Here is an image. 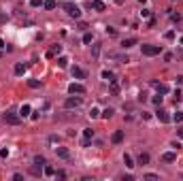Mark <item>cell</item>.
<instances>
[{"instance_id": "13", "label": "cell", "mask_w": 183, "mask_h": 181, "mask_svg": "<svg viewBox=\"0 0 183 181\" xmlns=\"http://www.w3.org/2000/svg\"><path fill=\"white\" fill-rule=\"evenodd\" d=\"M175 160H177V153L175 151H166L162 156V162H175Z\"/></svg>"}, {"instance_id": "41", "label": "cell", "mask_w": 183, "mask_h": 181, "mask_svg": "<svg viewBox=\"0 0 183 181\" xmlns=\"http://www.w3.org/2000/svg\"><path fill=\"white\" fill-rule=\"evenodd\" d=\"M179 100H181V92L177 89V92H175V102H179Z\"/></svg>"}, {"instance_id": "39", "label": "cell", "mask_w": 183, "mask_h": 181, "mask_svg": "<svg viewBox=\"0 0 183 181\" xmlns=\"http://www.w3.org/2000/svg\"><path fill=\"white\" fill-rule=\"evenodd\" d=\"M56 177H58V179H64V177H66V173H64V170H58Z\"/></svg>"}, {"instance_id": "21", "label": "cell", "mask_w": 183, "mask_h": 181, "mask_svg": "<svg viewBox=\"0 0 183 181\" xmlns=\"http://www.w3.org/2000/svg\"><path fill=\"white\" fill-rule=\"evenodd\" d=\"M58 66H60V68H66V66H68V58L60 56V58H58Z\"/></svg>"}, {"instance_id": "16", "label": "cell", "mask_w": 183, "mask_h": 181, "mask_svg": "<svg viewBox=\"0 0 183 181\" xmlns=\"http://www.w3.org/2000/svg\"><path fill=\"white\" fill-rule=\"evenodd\" d=\"M124 164L128 166V168H134L136 164H134V160H132V156H130V153H126V156H124Z\"/></svg>"}, {"instance_id": "28", "label": "cell", "mask_w": 183, "mask_h": 181, "mask_svg": "<svg viewBox=\"0 0 183 181\" xmlns=\"http://www.w3.org/2000/svg\"><path fill=\"white\" fill-rule=\"evenodd\" d=\"M83 137H85V139H92V137H94V130H92V128H85V130H83Z\"/></svg>"}, {"instance_id": "23", "label": "cell", "mask_w": 183, "mask_h": 181, "mask_svg": "<svg viewBox=\"0 0 183 181\" xmlns=\"http://www.w3.org/2000/svg\"><path fill=\"white\" fill-rule=\"evenodd\" d=\"M26 72V64H15V75H24Z\"/></svg>"}, {"instance_id": "9", "label": "cell", "mask_w": 183, "mask_h": 181, "mask_svg": "<svg viewBox=\"0 0 183 181\" xmlns=\"http://www.w3.org/2000/svg\"><path fill=\"white\" fill-rule=\"evenodd\" d=\"M62 53V45H53V47L47 51V58H56V56H60Z\"/></svg>"}, {"instance_id": "38", "label": "cell", "mask_w": 183, "mask_h": 181, "mask_svg": "<svg viewBox=\"0 0 183 181\" xmlns=\"http://www.w3.org/2000/svg\"><path fill=\"white\" fill-rule=\"evenodd\" d=\"M141 15H143V17H151V11H147V9H143V11H141Z\"/></svg>"}, {"instance_id": "7", "label": "cell", "mask_w": 183, "mask_h": 181, "mask_svg": "<svg viewBox=\"0 0 183 181\" xmlns=\"http://www.w3.org/2000/svg\"><path fill=\"white\" fill-rule=\"evenodd\" d=\"M151 85L158 89V94H162V96H164V94H168V85H166V83H158V81H151Z\"/></svg>"}, {"instance_id": "19", "label": "cell", "mask_w": 183, "mask_h": 181, "mask_svg": "<svg viewBox=\"0 0 183 181\" xmlns=\"http://www.w3.org/2000/svg\"><path fill=\"white\" fill-rule=\"evenodd\" d=\"M43 6L47 9V11H53V9H56V0H45Z\"/></svg>"}, {"instance_id": "17", "label": "cell", "mask_w": 183, "mask_h": 181, "mask_svg": "<svg viewBox=\"0 0 183 181\" xmlns=\"http://www.w3.org/2000/svg\"><path fill=\"white\" fill-rule=\"evenodd\" d=\"M139 164H143V166L149 164V153H147V151H143L141 156H139Z\"/></svg>"}, {"instance_id": "4", "label": "cell", "mask_w": 183, "mask_h": 181, "mask_svg": "<svg viewBox=\"0 0 183 181\" xmlns=\"http://www.w3.org/2000/svg\"><path fill=\"white\" fill-rule=\"evenodd\" d=\"M68 92L75 94V96H83L85 94V87H83V83H70L68 85Z\"/></svg>"}, {"instance_id": "26", "label": "cell", "mask_w": 183, "mask_h": 181, "mask_svg": "<svg viewBox=\"0 0 183 181\" xmlns=\"http://www.w3.org/2000/svg\"><path fill=\"white\" fill-rule=\"evenodd\" d=\"M111 58L119 60V62H128V56H119V53H111Z\"/></svg>"}, {"instance_id": "45", "label": "cell", "mask_w": 183, "mask_h": 181, "mask_svg": "<svg viewBox=\"0 0 183 181\" xmlns=\"http://www.w3.org/2000/svg\"><path fill=\"white\" fill-rule=\"evenodd\" d=\"M139 2H141V4H145V2H147V0H139Z\"/></svg>"}, {"instance_id": "12", "label": "cell", "mask_w": 183, "mask_h": 181, "mask_svg": "<svg viewBox=\"0 0 183 181\" xmlns=\"http://www.w3.org/2000/svg\"><path fill=\"white\" fill-rule=\"evenodd\" d=\"M111 141H113L115 145H117V143H122V141H124V130H115V132H113V137H111Z\"/></svg>"}, {"instance_id": "14", "label": "cell", "mask_w": 183, "mask_h": 181, "mask_svg": "<svg viewBox=\"0 0 183 181\" xmlns=\"http://www.w3.org/2000/svg\"><path fill=\"white\" fill-rule=\"evenodd\" d=\"M132 45H136V39H134V36H130V39H124V43H122V47H124V49H130Z\"/></svg>"}, {"instance_id": "30", "label": "cell", "mask_w": 183, "mask_h": 181, "mask_svg": "<svg viewBox=\"0 0 183 181\" xmlns=\"http://www.w3.org/2000/svg\"><path fill=\"white\" fill-rule=\"evenodd\" d=\"M83 43H85V45H89V43H92V34H89V32H85V34H83Z\"/></svg>"}, {"instance_id": "27", "label": "cell", "mask_w": 183, "mask_h": 181, "mask_svg": "<svg viewBox=\"0 0 183 181\" xmlns=\"http://www.w3.org/2000/svg\"><path fill=\"white\" fill-rule=\"evenodd\" d=\"M45 175H47V177L56 175V168H53V166H45Z\"/></svg>"}, {"instance_id": "2", "label": "cell", "mask_w": 183, "mask_h": 181, "mask_svg": "<svg viewBox=\"0 0 183 181\" xmlns=\"http://www.w3.org/2000/svg\"><path fill=\"white\" fill-rule=\"evenodd\" d=\"M64 9H66V13H68L70 17H75V19H79V17H81V9H79L77 4H72V2H64Z\"/></svg>"}, {"instance_id": "37", "label": "cell", "mask_w": 183, "mask_h": 181, "mask_svg": "<svg viewBox=\"0 0 183 181\" xmlns=\"http://www.w3.org/2000/svg\"><path fill=\"white\" fill-rule=\"evenodd\" d=\"M164 62H172V53H164Z\"/></svg>"}, {"instance_id": "18", "label": "cell", "mask_w": 183, "mask_h": 181, "mask_svg": "<svg viewBox=\"0 0 183 181\" xmlns=\"http://www.w3.org/2000/svg\"><path fill=\"white\" fill-rule=\"evenodd\" d=\"M102 79H104V81H109V83H111V81H115V75H113L111 70H102Z\"/></svg>"}, {"instance_id": "42", "label": "cell", "mask_w": 183, "mask_h": 181, "mask_svg": "<svg viewBox=\"0 0 183 181\" xmlns=\"http://www.w3.org/2000/svg\"><path fill=\"white\" fill-rule=\"evenodd\" d=\"M177 85H183V75H179V77H177Z\"/></svg>"}, {"instance_id": "15", "label": "cell", "mask_w": 183, "mask_h": 181, "mask_svg": "<svg viewBox=\"0 0 183 181\" xmlns=\"http://www.w3.org/2000/svg\"><path fill=\"white\" fill-rule=\"evenodd\" d=\"M19 115H21V117H28V115H32V109H30V104H21V109H19Z\"/></svg>"}, {"instance_id": "33", "label": "cell", "mask_w": 183, "mask_h": 181, "mask_svg": "<svg viewBox=\"0 0 183 181\" xmlns=\"http://www.w3.org/2000/svg\"><path fill=\"white\" fill-rule=\"evenodd\" d=\"M153 104H162V94H158V96H153Z\"/></svg>"}, {"instance_id": "22", "label": "cell", "mask_w": 183, "mask_h": 181, "mask_svg": "<svg viewBox=\"0 0 183 181\" xmlns=\"http://www.w3.org/2000/svg\"><path fill=\"white\" fill-rule=\"evenodd\" d=\"M34 164H36V166H45L47 162H45V158H43V156H34Z\"/></svg>"}, {"instance_id": "44", "label": "cell", "mask_w": 183, "mask_h": 181, "mask_svg": "<svg viewBox=\"0 0 183 181\" xmlns=\"http://www.w3.org/2000/svg\"><path fill=\"white\" fill-rule=\"evenodd\" d=\"M4 47H6V45H4V41H2V39H0V49H4Z\"/></svg>"}, {"instance_id": "43", "label": "cell", "mask_w": 183, "mask_h": 181, "mask_svg": "<svg viewBox=\"0 0 183 181\" xmlns=\"http://www.w3.org/2000/svg\"><path fill=\"white\" fill-rule=\"evenodd\" d=\"M177 134H179V139H183V126H181V128L177 130Z\"/></svg>"}, {"instance_id": "3", "label": "cell", "mask_w": 183, "mask_h": 181, "mask_svg": "<svg viewBox=\"0 0 183 181\" xmlns=\"http://www.w3.org/2000/svg\"><path fill=\"white\" fill-rule=\"evenodd\" d=\"M81 102H83V100H81V96H75V94H72L70 98H66L64 107H66V109H79V107H81Z\"/></svg>"}, {"instance_id": "11", "label": "cell", "mask_w": 183, "mask_h": 181, "mask_svg": "<svg viewBox=\"0 0 183 181\" xmlns=\"http://www.w3.org/2000/svg\"><path fill=\"white\" fill-rule=\"evenodd\" d=\"M92 9H96V11H104V9H107V4L102 2V0H92Z\"/></svg>"}, {"instance_id": "8", "label": "cell", "mask_w": 183, "mask_h": 181, "mask_svg": "<svg viewBox=\"0 0 183 181\" xmlns=\"http://www.w3.org/2000/svg\"><path fill=\"white\" fill-rule=\"evenodd\" d=\"M70 72H72V77H75V79H85V70L79 68V66H72Z\"/></svg>"}, {"instance_id": "40", "label": "cell", "mask_w": 183, "mask_h": 181, "mask_svg": "<svg viewBox=\"0 0 183 181\" xmlns=\"http://www.w3.org/2000/svg\"><path fill=\"white\" fill-rule=\"evenodd\" d=\"M6 156H9V149H6V147H4V149H2V151H0V158H6Z\"/></svg>"}, {"instance_id": "35", "label": "cell", "mask_w": 183, "mask_h": 181, "mask_svg": "<svg viewBox=\"0 0 183 181\" xmlns=\"http://www.w3.org/2000/svg\"><path fill=\"white\" fill-rule=\"evenodd\" d=\"M175 122H183V111H179V113H175Z\"/></svg>"}, {"instance_id": "24", "label": "cell", "mask_w": 183, "mask_h": 181, "mask_svg": "<svg viewBox=\"0 0 183 181\" xmlns=\"http://www.w3.org/2000/svg\"><path fill=\"white\" fill-rule=\"evenodd\" d=\"M89 117H92V119H96V117H100V109L92 107V111H89Z\"/></svg>"}, {"instance_id": "32", "label": "cell", "mask_w": 183, "mask_h": 181, "mask_svg": "<svg viewBox=\"0 0 183 181\" xmlns=\"http://www.w3.org/2000/svg\"><path fill=\"white\" fill-rule=\"evenodd\" d=\"M111 92H113V94H117V92H119V85H117L115 81H111Z\"/></svg>"}, {"instance_id": "20", "label": "cell", "mask_w": 183, "mask_h": 181, "mask_svg": "<svg viewBox=\"0 0 183 181\" xmlns=\"http://www.w3.org/2000/svg\"><path fill=\"white\" fill-rule=\"evenodd\" d=\"M113 113H115V111H113V109H111V107H109V109H104V111H102V113H100V115H102V117H104V119H111V117H113Z\"/></svg>"}, {"instance_id": "36", "label": "cell", "mask_w": 183, "mask_h": 181, "mask_svg": "<svg viewBox=\"0 0 183 181\" xmlns=\"http://www.w3.org/2000/svg\"><path fill=\"white\" fill-rule=\"evenodd\" d=\"M41 4H43L41 0H30V6H34V9H36V6H41Z\"/></svg>"}, {"instance_id": "6", "label": "cell", "mask_w": 183, "mask_h": 181, "mask_svg": "<svg viewBox=\"0 0 183 181\" xmlns=\"http://www.w3.org/2000/svg\"><path fill=\"white\" fill-rule=\"evenodd\" d=\"M155 117H158L162 124H168V122L172 119V117L168 115V111H164V109H158V111H155Z\"/></svg>"}, {"instance_id": "10", "label": "cell", "mask_w": 183, "mask_h": 181, "mask_svg": "<svg viewBox=\"0 0 183 181\" xmlns=\"http://www.w3.org/2000/svg\"><path fill=\"white\" fill-rule=\"evenodd\" d=\"M56 153H58L62 160H68V158H70V151H68L66 147H56Z\"/></svg>"}, {"instance_id": "5", "label": "cell", "mask_w": 183, "mask_h": 181, "mask_svg": "<svg viewBox=\"0 0 183 181\" xmlns=\"http://www.w3.org/2000/svg\"><path fill=\"white\" fill-rule=\"evenodd\" d=\"M4 122L11 124V126H17V124L21 122V115H17V113H6V115H4Z\"/></svg>"}, {"instance_id": "1", "label": "cell", "mask_w": 183, "mask_h": 181, "mask_svg": "<svg viewBox=\"0 0 183 181\" xmlns=\"http://www.w3.org/2000/svg\"><path fill=\"white\" fill-rule=\"evenodd\" d=\"M141 51H143V56H160L162 53V47L160 45H149V43H143L141 45Z\"/></svg>"}, {"instance_id": "25", "label": "cell", "mask_w": 183, "mask_h": 181, "mask_svg": "<svg viewBox=\"0 0 183 181\" xmlns=\"http://www.w3.org/2000/svg\"><path fill=\"white\" fill-rule=\"evenodd\" d=\"M28 85L36 89V87H41V81H39V79H28Z\"/></svg>"}, {"instance_id": "31", "label": "cell", "mask_w": 183, "mask_h": 181, "mask_svg": "<svg viewBox=\"0 0 183 181\" xmlns=\"http://www.w3.org/2000/svg\"><path fill=\"white\" fill-rule=\"evenodd\" d=\"M145 179H147V181H155V179H158V175H155V173H147V175H145Z\"/></svg>"}, {"instance_id": "29", "label": "cell", "mask_w": 183, "mask_h": 181, "mask_svg": "<svg viewBox=\"0 0 183 181\" xmlns=\"http://www.w3.org/2000/svg\"><path fill=\"white\" fill-rule=\"evenodd\" d=\"M164 39H168V41H172V39H175V30H168L166 34H164Z\"/></svg>"}, {"instance_id": "34", "label": "cell", "mask_w": 183, "mask_h": 181, "mask_svg": "<svg viewBox=\"0 0 183 181\" xmlns=\"http://www.w3.org/2000/svg\"><path fill=\"white\" fill-rule=\"evenodd\" d=\"M170 19L172 21H181V15L179 13H170Z\"/></svg>"}]
</instances>
